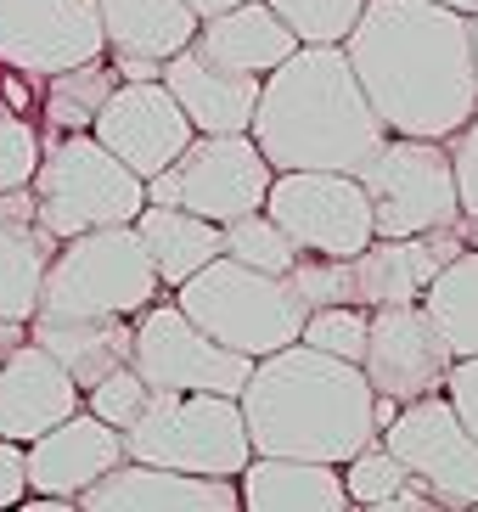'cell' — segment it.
<instances>
[{
	"mask_svg": "<svg viewBox=\"0 0 478 512\" xmlns=\"http://www.w3.org/2000/svg\"><path fill=\"white\" fill-rule=\"evenodd\" d=\"M389 136L450 141L478 113V62L467 12L439 0H366L344 40Z\"/></svg>",
	"mask_w": 478,
	"mask_h": 512,
	"instance_id": "6da1fadb",
	"label": "cell"
},
{
	"mask_svg": "<svg viewBox=\"0 0 478 512\" xmlns=\"http://www.w3.org/2000/svg\"><path fill=\"white\" fill-rule=\"evenodd\" d=\"M242 417H248L254 451L265 456H310V462L344 467L349 456L383 439L366 366L327 355L304 338L254 361V377L242 389Z\"/></svg>",
	"mask_w": 478,
	"mask_h": 512,
	"instance_id": "7a4b0ae2",
	"label": "cell"
},
{
	"mask_svg": "<svg viewBox=\"0 0 478 512\" xmlns=\"http://www.w3.org/2000/svg\"><path fill=\"white\" fill-rule=\"evenodd\" d=\"M254 141L276 169H360L389 141L344 46H299L259 85Z\"/></svg>",
	"mask_w": 478,
	"mask_h": 512,
	"instance_id": "3957f363",
	"label": "cell"
},
{
	"mask_svg": "<svg viewBox=\"0 0 478 512\" xmlns=\"http://www.w3.org/2000/svg\"><path fill=\"white\" fill-rule=\"evenodd\" d=\"M175 299L203 332H214L220 344L242 349L254 361L299 344L304 321H310V304L293 287V276H270V271L242 265L231 254L209 259L192 282H180Z\"/></svg>",
	"mask_w": 478,
	"mask_h": 512,
	"instance_id": "277c9868",
	"label": "cell"
},
{
	"mask_svg": "<svg viewBox=\"0 0 478 512\" xmlns=\"http://www.w3.org/2000/svg\"><path fill=\"white\" fill-rule=\"evenodd\" d=\"M34 203L57 237H79L96 226H135L147 209V175H135L96 130L45 136L34 169Z\"/></svg>",
	"mask_w": 478,
	"mask_h": 512,
	"instance_id": "5b68a950",
	"label": "cell"
},
{
	"mask_svg": "<svg viewBox=\"0 0 478 512\" xmlns=\"http://www.w3.org/2000/svg\"><path fill=\"white\" fill-rule=\"evenodd\" d=\"M124 456L180 467V473H209V479H237L254 462V434H248L237 394L152 389L147 411L124 428Z\"/></svg>",
	"mask_w": 478,
	"mask_h": 512,
	"instance_id": "8992f818",
	"label": "cell"
},
{
	"mask_svg": "<svg viewBox=\"0 0 478 512\" xmlns=\"http://www.w3.org/2000/svg\"><path fill=\"white\" fill-rule=\"evenodd\" d=\"M152 299H164V282L152 271L135 226H96L57 242V259L45 271L40 310L34 316H141Z\"/></svg>",
	"mask_w": 478,
	"mask_h": 512,
	"instance_id": "52a82bcc",
	"label": "cell"
},
{
	"mask_svg": "<svg viewBox=\"0 0 478 512\" xmlns=\"http://www.w3.org/2000/svg\"><path fill=\"white\" fill-rule=\"evenodd\" d=\"M360 186L372 197L377 237H417L462 220V192H456V164L445 141L428 136H389L360 169Z\"/></svg>",
	"mask_w": 478,
	"mask_h": 512,
	"instance_id": "ba28073f",
	"label": "cell"
},
{
	"mask_svg": "<svg viewBox=\"0 0 478 512\" xmlns=\"http://www.w3.org/2000/svg\"><path fill=\"white\" fill-rule=\"evenodd\" d=\"M270 181H276V164L259 152L254 130H231V136L197 130L192 147L147 181V203H180V209L209 214L225 226L237 214L265 209Z\"/></svg>",
	"mask_w": 478,
	"mask_h": 512,
	"instance_id": "9c48e42d",
	"label": "cell"
},
{
	"mask_svg": "<svg viewBox=\"0 0 478 512\" xmlns=\"http://www.w3.org/2000/svg\"><path fill=\"white\" fill-rule=\"evenodd\" d=\"M130 366L147 377L152 389H197V394H237L248 389L254 377V355L220 344L214 332H203L186 310H180L175 293L152 299L141 316H135V349Z\"/></svg>",
	"mask_w": 478,
	"mask_h": 512,
	"instance_id": "30bf717a",
	"label": "cell"
},
{
	"mask_svg": "<svg viewBox=\"0 0 478 512\" xmlns=\"http://www.w3.org/2000/svg\"><path fill=\"white\" fill-rule=\"evenodd\" d=\"M265 209L276 214V226L299 242L304 254L355 259L360 248L377 242L372 197L349 169H276Z\"/></svg>",
	"mask_w": 478,
	"mask_h": 512,
	"instance_id": "8fae6325",
	"label": "cell"
},
{
	"mask_svg": "<svg viewBox=\"0 0 478 512\" xmlns=\"http://www.w3.org/2000/svg\"><path fill=\"white\" fill-rule=\"evenodd\" d=\"M383 445L434 490L445 512H478V434L450 406V394L405 400L383 428Z\"/></svg>",
	"mask_w": 478,
	"mask_h": 512,
	"instance_id": "7c38bea8",
	"label": "cell"
},
{
	"mask_svg": "<svg viewBox=\"0 0 478 512\" xmlns=\"http://www.w3.org/2000/svg\"><path fill=\"white\" fill-rule=\"evenodd\" d=\"M107 29L96 0H0V62L23 74H62L102 57Z\"/></svg>",
	"mask_w": 478,
	"mask_h": 512,
	"instance_id": "4fadbf2b",
	"label": "cell"
},
{
	"mask_svg": "<svg viewBox=\"0 0 478 512\" xmlns=\"http://www.w3.org/2000/svg\"><path fill=\"white\" fill-rule=\"evenodd\" d=\"M366 377L377 394L389 400H422V394H445L456 349L428 316V304H377L372 310V338H366Z\"/></svg>",
	"mask_w": 478,
	"mask_h": 512,
	"instance_id": "5bb4252c",
	"label": "cell"
},
{
	"mask_svg": "<svg viewBox=\"0 0 478 512\" xmlns=\"http://www.w3.org/2000/svg\"><path fill=\"white\" fill-rule=\"evenodd\" d=\"M90 130L119 152L135 175H147V181L158 169L175 164L197 136V124L186 119V107L175 102V91H169L164 79H119Z\"/></svg>",
	"mask_w": 478,
	"mask_h": 512,
	"instance_id": "9a60e30c",
	"label": "cell"
},
{
	"mask_svg": "<svg viewBox=\"0 0 478 512\" xmlns=\"http://www.w3.org/2000/svg\"><path fill=\"white\" fill-rule=\"evenodd\" d=\"M467 248V214L456 226H439V231H417V237H377L372 248H360L349 265V304H411L428 293L439 271Z\"/></svg>",
	"mask_w": 478,
	"mask_h": 512,
	"instance_id": "2e32d148",
	"label": "cell"
},
{
	"mask_svg": "<svg viewBox=\"0 0 478 512\" xmlns=\"http://www.w3.org/2000/svg\"><path fill=\"white\" fill-rule=\"evenodd\" d=\"M242 484L209 479V473H180V467L135 462L124 456L107 479H96L79 496V512H237Z\"/></svg>",
	"mask_w": 478,
	"mask_h": 512,
	"instance_id": "e0dca14e",
	"label": "cell"
},
{
	"mask_svg": "<svg viewBox=\"0 0 478 512\" xmlns=\"http://www.w3.org/2000/svg\"><path fill=\"white\" fill-rule=\"evenodd\" d=\"M79 406H85V389L45 344L23 338L0 349V439L29 445L62 417H74Z\"/></svg>",
	"mask_w": 478,
	"mask_h": 512,
	"instance_id": "ac0fdd59",
	"label": "cell"
},
{
	"mask_svg": "<svg viewBox=\"0 0 478 512\" xmlns=\"http://www.w3.org/2000/svg\"><path fill=\"white\" fill-rule=\"evenodd\" d=\"M124 462V428L79 406L74 417H62L57 428H45L29 439V490H51V496H85L96 479H107Z\"/></svg>",
	"mask_w": 478,
	"mask_h": 512,
	"instance_id": "d6986e66",
	"label": "cell"
},
{
	"mask_svg": "<svg viewBox=\"0 0 478 512\" xmlns=\"http://www.w3.org/2000/svg\"><path fill=\"white\" fill-rule=\"evenodd\" d=\"M57 242L62 237L40 220L34 186L0 192V316L6 321H34Z\"/></svg>",
	"mask_w": 478,
	"mask_h": 512,
	"instance_id": "ffe728a7",
	"label": "cell"
},
{
	"mask_svg": "<svg viewBox=\"0 0 478 512\" xmlns=\"http://www.w3.org/2000/svg\"><path fill=\"white\" fill-rule=\"evenodd\" d=\"M164 85L175 91V102L186 107V119L209 136H231V130H254V113H259V74H237L214 62L209 51L186 46L164 62Z\"/></svg>",
	"mask_w": 478,
	"mask_h": 512,
	"instance_id": "44dd1931",
	"label": "cell"
},
{
	"mask_svg": "<svg viewBox=\"0 0 478 512\" xmlns=\"http://www.w3.org/2000/svg\"><path fill=\"white\" fill-rule=\"evenodd\" d=\"M237 484L248 512H349V484L338 462L254 451V462L237 473Z\"/></svg>",
	"mask_w": 478,
	"mask_h": 512,
	"instance_id": "7402d4cb",
	"label": "cell"
},
{
	"mask_svg": "<svg viewBox=\"0 0 478 512\" xmlns=\"http://www.w3.org/2000/svg\"><path fill=\"white\" fill-rule=\"evenodd\" d=\"M197 46L209 51L214 62L237 68V74L265 79L270 68H282L304 40L276 17V6H265V0H237V6H225V12L197 23Z\"/></svg>",
	"mask_w": 478,
	"mask_h": 512,
	"instance_id": "603a6c76",
	"label": "cell"
},
{
	"mask_svg": "<svg viewBox=\"0 0 478 512\" xmlns=\"http://www.w3.org/2000/svg\"><path fill=\"white\" fill-rule=\"evenodd\" d=\"M135 237H141V248H147V259H152V271H158V282H164V293H175V287L192 282L209 259L225 254L220 220L180 209V203H147V209L135 214Z\"/></svg>",
	"mask_w": 478,
	"mask_h": 512,
	"instance_id": "cb8c5ba5",
	"label": "cell"
},
{
	"mask_svg": "<svg viewBox=\"0 0 478 512\" xmlns=\"http://www.w3.org/2000/svg\"><path fill=\"white\" fill-rule=\"evenodd\" d=\"M29 332H34V344H45L68 372H74L79 389L102 383L113 366L130 361V349H135V321L130 316H96V321H85V316H34Z\"/></svg>",
	"mask_w": 478,
	"mask_h": 512,
	"instance_id": "d4e9b609",
	"label": "cell"
},
{
	"mask_svg": "<svg viewBox=\"0 0 478 512\" xmlns=\"http://www.w3.org/2000/svg\"><path fill=\"white\" fill-rule=\"evenodd\" d=\"M107 29V57H152L169 62L197 40L203 17L186 0H96Z\"/></svg>",
	"mask_w": 478,
	"mask_h": 512,
	"instance_id": "484cf974",
	"label": "cell"
},
{
	"mask_svg": "<svg viewBox=\"0 0 478 512\" xmlns=\"http://www.w3.org/2000/svg\"><path fill=\"white\" fill-rule=\"evenodd\" d=\"M119 85V68L113 57H90L79 68H62V74L45 79V96H40V136H74V130H90L102 102L113 96Z\"/></svg>",
	"mask_w": 478,
	"mask_h": 512,
	"instance_id": "4316f807",
	"label": "cell"
},
{
	"mask_svg": "<svg viewBox=\"0 0 478 512\" xmlns=\"http://www.w3.org/2000/svg\"><path fill=\"white\" fill-rule=\"evenodd\" d=\"M422 304H428V316L439 321V332L450 338L456 361H462V355H478V242H467L462 254L428 282Z\"/></svg>",
	"mask_w": 478,
	"mask_h": 512,
	"instance_id": "83f0119b",
	"label": "cell"
},
{
	"mask_svg": "<svg viewBox=\"0 0 478 512\" xmlns=\"http://www.w3.org/2000/svg\"><path fill=\"white\" fill-rule=\"evenodd\" d=\"M225 254L242 259V265H259V271L270 276H287L293 265H299V242L287 237L282 226H276V214L270 209H254V214H237V220H225Z\"/></svg>",
	"mask_w": 478,
	"mask_h": 512,
	"instance_id": "f1b7e54d",
	"label": "cell"
},
{
	"mask_svg": "<svg viewBox=\"0 0 478 512\" xmlns=\"http://www.w3.org/2000/svg\"><path fill=\"white\" fill-rule=\"evenodd\" d=\"M411 479H417V473H411V467H405L400 456L383 445V439H377V445H366L360 456H349V462H344L349 507H366V512H383Z\"/></svg>",
	"mask_w": 478,
	"mask_h": 512,
	"instance_id": "f546056e",
	"label": "cell"
},
{
	"mask_svg": "<svg viewBox=\"0 0 478 512\" xmlns=\"http://www.w3.org/2000/svg\"><path fill=\"white\" fill-rule=\"evenodd\" d=\"M265 6H276V17L304 46H344L366 12V0H265Z\"/></svg>",
	"mask_w": 478,
	"mask_h": 512,
	"instance_id": "4dcf8cb0",
	"label": "cell"
},
{
	"mask_svg": "<svg viewBox=\"0 0 478 512\" xmlns=\"http://www.w3.org/2000/svg\"><path fill=\"white\" fill-rule=\"evenodd\" d=\"M366 338H372V310L366 304H315L304 321V344L344 355V361H366Z\"/></svg>",
	"mask_w": 478,
	"mask_h": 512,
	"instance_id": "1f68e13d",
	"label": "cell"
},
{
	"mask_svg": "<svg viewBox=\"0 0 478 512\" xmlns=\"http://www.w3.org/2000/svg\"><path fill=\"white\" fill-rule=\"evenodd\" d=\"M147 400H152V383L141 372H135L130 361L124 366H113V372L102 377V383H90L85 389V406L96 411V417H107L113 428H130L141 411H147Z\"/></svg>",
	"mask_w": 478,
	"mask_h": 512,
	"instance_id": "d6a6232c",
	"label": "cell"
},
{
	"mask_svg": "<svg viewBox=\"0 0 478 512\" xmlns=\"http://www.w3.org/2000/svg\"><path fill=\"white\" fill-rule=\"evenodd\" d=\"M40 147H45L40 119H23V113H6V107H0V192L34 181Z\"/></svg>",
	"mask_w": 478,
	"mask_h": 512,
	"instance_id": "836d02e7",
	"label": "cell"
},
{
	"mask_svg": "<svg viewBox=\"0 0 478 512\" xmlns=\"http://www.w3.org/2000/svg\"><path fill=\"white\" fill-rule=\"evenodd\" d=\"M450 147V164H456V192H462V214L478 220V113L445 141Z\"/></svg>",
	"mask_w": 478,
	"mask_h": 512,
	"instance_id": "e575fe53",
	"label": "cell"
},
{
	"mask_svg": "<svg viewBox=\"0 0 478 512\" xmlns=\"http://www.w3.org/2000/svg\"><path fill=\"white\" fill-rule=\"evenodd\" d=\"M29 496V445L0 439V507H23Z\"/></svg>",
	"mask_w": 478,
	"mask_h": 512,
	"instance_id": "d590c367",
	"label": "cell"
},
{
	"mask_svg": "<svg viewBox=\"0 0 478 512\" xmlns=\"http://www.w3.org/2000/svg\"><path fill=\"white\" fill-rule=\"evenodd\" d=\"M445 394H450V406L462 411V422L478 434V355H462V361L450 366Z\"/></svg>",
	"mask_w": 478,
	"mask_h": 512,
	"instance_id": "8d00e7d4",
	"label": "cell"
},
{
	"mask_svg": "<svg viewBox=\"0 0 478 512\" xmlns=\"http://www.w3.org/2000/svg\"><path fill=\"white\" fill-rule=\"evenodd\" d=\"M113 68H119V79H164V62L152 57H113Z\"/></svg>",
	"mask_w": 478,
	"mask_h": 512,
	"instance_id": "74e56055",
	"label": "cell"
},
{
	"mask_svg": "<svg viewBox=\"0 0 478 512\" xmlns=\"http://www.w3.org/2000/svg\"><path fill=\"white\" fill-rule=\"evenodd\" d=\"M197 17H214V12H225V6H237V0H186Z\"/></svg>",
	"mask_w": 478,
	"mask_h": 512,
	"instance_id": "f35d334b",
	"label": "cell"
},
{
	"mask_svg": "<svg viewBox=\"0 0 478 512\" xmlns=\"http://www.w3.org/2000/svg\"><path fill=\"white\" fill-rule=\"evenodd\" d=\"M439 6H456V12H478V0H439Z\"/></svg>",
	"mask_w": 478,
	"mask_h": 512,
	"instance_id": "ab89813d",
	"label": "cell"
},
{
	"mask_svg": "<svg viewBox=\"0 0 478 512\" xmlns=\"http://www.w3.org/2000/svg\"><path fill=\"white\" fill-rule=\"evenodd\" d=\"M467 29H473V62H478V12H467Z\"/></svg>",
	"mask_w": 478,
	"mask_h": 512,
	"instance_id": "60d3db41",
	"label": "cell"
},
{
	"mask_svg": "<svg viewBox=\"0 0 478 512\" xmlns=\"http://www.w3.org/2000/svg\"><path fill=\"white\" fill-rule=\"evenodd\" d=\"M467 242H478V220H467Z\"/></svg>",
	"mask_w": 478,
	"mask_h": 512,
	"instance_id": "b9f144b4",
	"label": "cell"
}]
</instances>
